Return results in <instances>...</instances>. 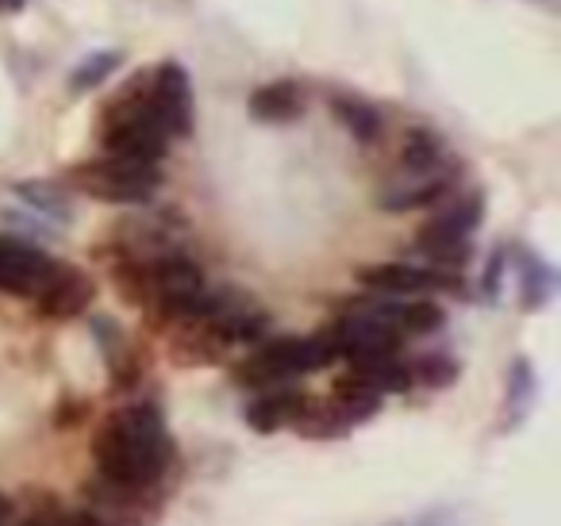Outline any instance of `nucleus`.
<instances>
[{
	"mask_svg": "<svg viewBox=\"0 0 561 526\" xmlns=\"http://www.w3.org/2000/svg\"><path fill=\"white\" fill-rule=\"evenodd\" d=\"M400 339H404V334L392 327V319L385 316V308H369V311L343 316L328 331V342H331V350H335V357H346V362L397 354Z\"/></svg>",
	"mask_w": 561,
	"mask_h": 526,
	"instance_id": "6",
	"label": "nucleus"
},
{
	"mask_svg": "<svg viewBox=\"0 0 561 526\" xmlns=\"http://www.w3.org/2000/svg\"><path fill=\"white\" fill-rule=\"evenodd\" d=\"M331 362H335V350H331L328 334H320V339H277L257 350L234 377L247 388H277L285 380L305 377V373L323 369Z\"/></svg>",
	"mask_w": 561,
	"mask_h": 526,
	"instance_id": "3",
	"label": "nucleus"
},
{
	"mask_svg": "<svg viewBox=\"0 0 561 526\" xmlns=\"http://www.w3.org/2000/svg\"><path fill=\"white\" fill-rule=\"evenodd\" d=\"M305 89L297 81H270L250 96V116L257 124H293L305 116Z\"/></svg>",
	"mask_w": 561,
	"mask_h": 526,
	"instance_id": "13",
	"label": "nucleus"
},
{
	"mask_svg": "<svg viewBox=\"0 0 561 526\" xmlns=\"http://www.w3.org/2000/svg\"><path fill=\"white\" fill-rule=\"evenodd\" d=\"M500 281H504V250H496V254L489 258V270H484V296H489V300H496Z\"/></svg>",
	"mask_w": 561,
	"mask_h": 526,
	"instance_id": "24",
	"label": "nucleus"
},
{
	"mask_svg": "<svg viewBox=\"0 0 561 526\" xmlns=\"http://www.w3.org/2000/svg\"><path fill=\"white\" fill-rule=\"evenodd\" d=\"M435 165H446V142L435 132L420 127L404 142V170H435Z\"/></svg>",
	"mask_w": 561,
	"mask_h": 526,
	"instance_id": "18",
	"label": "nucleus"
},
{
	"mask_svg": "<svg viewBox=\"0 0 561 526\" xmlns=\"http://www.w3.org/2000/svg\"><path fill=\"white\" fill-rule=\"evenodd\" d=\"M408 369H412V380H420V385H427V388H450L461 373L450 354H423L420 362L408 365Z\"/></svg>",
	"mask_w": 561,
	"mask_h": 526,
	"instance_id": "21",
	"label": "nucleus"
},
{
	"mask_svg": "<svg viewBox=\"0 0 561 526\" xmlns=\"http://www.w3.org/2000/svg\"><path fill=\"white\" fill-rule=\"evenodd\" d=\"M9 518H12V500L0 492V526H9Z\"/></svg>",
	"mask_w": 561,
	"mask_h": 526,
	"instance_id": "25",
	"label": "nucleus"
},
{
	"mask_svg": "<svg viewBox=\"0 0 561 526\" xmlns=\"http://www.w3.org/2000/svg\"><path fill=\"white\" fill-rule=\"evenodd\" d=\"M16 193L24 196L35 211H47V216H55V219L70 216V208H66V196L58 193L55 185H47V181H27V185H16Z\"/></svg>",
	"mask_w": 561,
	"mask_h": 526,
	"instance_id": "22",
	"label": "nucleus"
},
{
	"mask_svg": "<svg viewBox=\"0 0 561 526\" xmlns=\"http://www.w3.org/2000/svg\"><path fill=\"white\" fill-rule=\"evenodd\" d=\"M530 403H535V365L527 357H515L512 377H507V415H512V426L527 415Z\"/></svg>",
	"mask_w": 561,
	"mask_h": 526,
	"instance_id": "19",
	"label": "nucleus"
},
{
	"mask_svg": "<svg viewBox=\"0 0 561 526\" xmlns=\"http://www.w3.org/2000/svg\"><path fill=\"white\" fill-rule=\"evenodd\" d=\"M158 165L131 162V158H101V162H85L70 173V185L81 188L93 201L108 204H142L154 196L158 188Z\"/></svg>",
	"mask_w": 561,
	"mask_h": 526,
	"instance_id": "4",
	"label": "nucleus"
},
{
	"mask_svg": "<svg viewBox=\"0 0 561 526\" xmlns=\"http://www.w3.org/2000/svg\"><path fill=\"white\" fill-rule=\"evenodd\" d=\"M308 396L300 388H273V392L257 396L247 408V423L254 426L257 434H273L280 426H293L305 411Z\"/></svg>",
	"mask_w": 561,
	"mask_h": 526,
	"instance_id": "12",
	"label": "nucleus"
},
{
	"mask_svg": "<svg viewBox=\"0 0 561 526\" xmlns=\"http://www.w3.org/2000/svg\"><path fill=\"white\" fill-rule=\"evenodd\" d=\"M27 0H0V12H20Z\"/></svg>",
	"mask_w": 561,
	"mask_h": 526,
	"instance_id": "26",
	"label": "nucleus"
},
{
	"mask_svg": "<svg viewBox=\"0 0 561 526\" xmlns=\"http://www.w3.org/2000/svg\"><path fill=\"white\" fill-rule=\"evenodd\" d=\"M58 262L47 250L16 239V235H0V293L9 296H39L50 285Z\"/></svg>",
	"mask_w": 561,
	"mask_h": 526,
	"instance_id": "7",
	"label": "nucleus"
},
{
	"mask_svg": "<svg viewBox=\"0 0 561 526\" xmlns=\"http://www.w3.org/2000/svg\"><path fill=\"white\" fill-rule=\"evenodd\" d=\"M142 101H147L150 116L165 127L170 139H185L193 132V85H188V73L178 62L158 66Z\"/></svg>",
	"mask_w": 561,
	"mask_h": 526,
	"instance_id": "8",
	"label": "nucleus"
},
{
	"mask_svg": "<svg viewBox=\"0 0 561 526\" xmlns=\"http://www.w3.org/2000/svg\"><path fill=\"white\" fill-rule=\"evenodd\" d=\"M358 285L369 288V293H377V296H415V293H431V288H450V293H461L458 277H446L443 270H423V265H412V262L362 265Z\"/></svg>",
	"mask_w": 561,
	"mask_h": 526,
	"instance_id": "9",
	"label": "nucleus"
},
{
	"mask_svg": "<svg viewBox=\"0 0 561 526\" xmlns=\"http://www.w3.org/2000/svg\"><path fill=\"white\" fill-rule=\"evenodd\" d=\"M484 219V196L469 193L458 196V201L443 204L427 224L420 227V239L415 247L427 254L431 265H443V270H458L466 265V258L473 254V231Z\"/></svg>",
	"mask_w": 561,
	"mask_h": 526,
	"instance_id": "2",
	"label": "nucleus"
},
{
	"mask_svg": "<svg viewBox=\"0 0 561 526\" xmlns=\"http://www.w3.org/2000/svg\"><path fill=\"white\" fill-rule=\"evenodd\" d=\"M104 150L112 158H131V162L158 165L165 158V150H170V135L150 116L147 101L139 96L131 108L108 119V127H104Z\"/></svg>",
	"mask_w": 561,
	"mask_h": 526,
	"instance_id": "5",
	"label": "nucleus"
},
{
	"mask_svg": "<svg viewBox=\"0 0 561 526\" xmlns=\"http://www.w3.org/2000/svg\"><path fill=\"white\" fill-rule=\"evenodd\" d=\"M385 316L392 319L400 334H435L446 323V311L435 300H412L400 308H385Z\"/></svg>",
	"mask_w": 561,
	"mask_h": 526,
	"instance_id": "16",
	"label": "nucleus"
},
{
	"mask_svg": "<svg viewBox=\"0 0 561 526\" xmlns=\"http://www.w3.org/2000/svg\"><path fill=\"white\" fill-rule=\"evenodd\" d=\"M24 526H50V515H35V518H27Z\"/></svg>",
	"mask_w": 561,
	"mask_h": 526,
	"instance_id": "27",
	"label": "nucleus"
},
{
	"mask_svg": "<svg viewBox=\"0 0 561 526\" xmlns=\"http://www.w3.org/2000/svg\"><path fill=\"white\" fill-rule=\"evenodd\" d=\"M331 104H335L339 124H343L358 142H374L377 135H381V112H377L374 104L358 101V96H335Z\"/></svg>",
	"mask_w": 561,
	"mask_h": 526,
	"instance_id": "17",
	"label": "nucleus"
},
{
	"mask_svg": "<svg viewBox=\"0 0 561 526\" xmlns=\"http://www.w3.org/2000/svg\"><path fill=\"white\" fill-rule=\"evenodd\" d=\"M119 62H124V55H119V50H96V55H89L70 78L73 93H89V89L104 85V81L119 70Z\"/></svg>",
	"mask_w": 561,
	"mask_h": 526,
	"instance_id": "20",
	"label": "nucleus"
},
{
	"mask_svg": "<svg viewBox=\"0 0 561 526\" xmlns=\"http://www.w3.org/2000/svg\"><path fill=\"white\" fill-rule=\"evenodd\" d=\"M454 185V165H435V170H404L397 178V185H389L381 193V208L385 211H412V208H427L438 204Z\"/></svg>",
	"mask_w": 561,
	"mask_h": 526,
	"instance_id": "10",
	"label": "nucleus"
},
{
	"mask_svg": "<svg viewBox=\"0 0 561 526\" xmlns=\"http://www.w3.org/2000/svg\"><path fill=\"white\" fill-rule=\"evenodd\" d=\"M96 296V285L89 273H81L78 265H58L50 285L43 288L35 300H39V311L50 319H73L93 304Z\"/></svg>",
	"mask_w": 561,
	"mask_h": 526,
	"instance_id": "11",
	"label": "nucleus"
},
{
	"mask_svg": "<svg viewBox=\"0 0 561 526\" xmlns=\"http://www.w3.org/2000/svg\"><path fill=\"white\" fill-rule=\"evenodd\" d=\"M351 380L374 388V392H408L412 388V369L404 362H397V354L362 357V362H351Z\"/></svg>",
	"mask_w": 561,
	"mask_h": 526,
	"instance_id": "14",
	"label": "nucleus"
},
{
	"mask_svg": "<svg viewBox=\"0 0 561 526\" xmlns=\"http://www.w3.org/2000/svg\"><path fill=\"white\" fill-rule=\"evenodd\" d=\"M50 526H112L96 511H70V515H50Z\"/></svg>",
	"mask_w": 561,
	"mask_h": 526,
	"instance_id": "23",
	"label": "nucleus"
},
{
	"mask_svg": "<svg viewBox=\"0 0 561 526\" xmlns=\"http://www.w3.org/2000/svg\"><path fill=\"white\" fill-rule=\"evenodd\" d=\"M93 461L108 484L150 488L173 461V438L154 403L112 411L93 434Z\"/></svg>",
	"mask_w": 561,
	"mask_h": 526,
	"instance_id": "1",
	"label": "nucleus"
},
{
	"mask_svg": "<svg viewBox=\"0 0 561 526\" xmlns=\"http://www.w3.org/2000/svg\"><path fill=\"white\" fill-rule=\"evenodd\" d=\"M519 293L527 311L546 308V300L553 296V270L535 250H519Z\"/></svg>",
	"mask_w": 561,
	"mask_h": 526,
	"instance_id": "15",
	"label": "nucleus"
}]
</instances>
